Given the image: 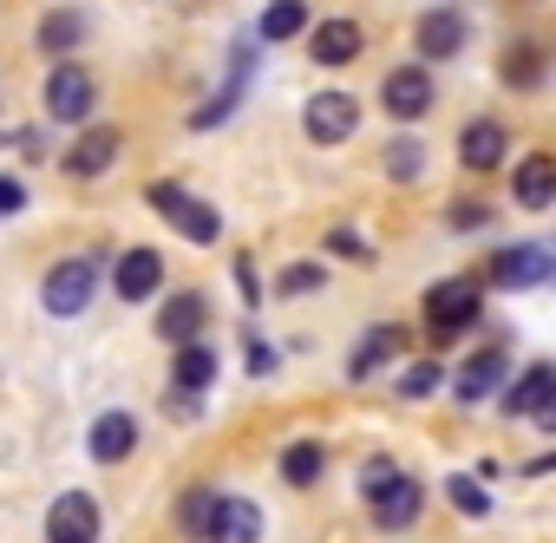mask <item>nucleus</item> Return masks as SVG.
<instances>
[{"label": "nucleus", "mask_w": 556, "mask_h": 543, "mask_svg": "<svg viewBox=\"0 0 556 543\" xmlns=\"http://www.w3.org/2000/svg\"><path fill=\"white\" fill-rule=\"evenodd\" d=\"M99 268H105V249L53 262V268H47V282H40V308H47L53 321L86 315V308H92V295H99Z\"/></svg>", "instance_id": "1"}, {"label": "nucleus", "mask_w": 556, "mask_h": 543, "mask_svg": "<svg viewBox=\"0 0 556 543\" xmlns=\"http://www.w3.org/2000/svg\"><path fill=\"white\" fill-rule=\"evenodd\" d=\"M478 315H484V295H478L471 276H452V282H432L426 289V341L432 348H452Z\"/></svg>", "instance_id": "2"}, {"label": "nucleus", "mask_w": 556, "mask_h": 543, "mask_svg": "<svg viewBox=\"0 0 556 543\" xmlns=\"http://www.w3.org/2000/svg\"><path fill=\"white\" fill-rule=\"evenodd\" d=\"M144 197H151V210H157V216H164V223H170V229H177L190 249H210V242H223V216H216L210 203H197L184 184H151Z\"/></svg>", "instance_id": "3"}, {"label": "nucleus", "mask_w": 556, "mask_h": 543, "mask_svg": "<svg viewBox=\"0 0 556 543\" xmlns=\"http://www.w3.org/2000/svg\"><path fill=\"white\" fill-rule=\"evenodd\" d=\"M92 105H99L92 73H79V66H53L47 73V118L53 125H92Z\"/></svg>", "instance_id": "4"}, {"label": "nucleus", "mask_w": 556, "mask_h": 543, "mask_svg": "<svg viewBox=\"0 0 556 543\" xmlns=\"http://www.w3.org/2000/svg\"><path fill=\"white\" fill-rule=\"evenodd\" d=\"M302 125H308V138H315V144H348V138L361 131V99H354V92H341V86H328V92H315V99H308Z\"/></svg>", "instance_id": "5"}, {"label": "nucleus", "mask_w": 556, "mask_h": 543, "mask_svg": "<svg viewBox=\"0 0 556 543\" xmlns=\"http://www.w3.org/2000/svg\"><path fill=\"white\" fill-rule=\"evenodd\" d=\"M432 73L426 66H393L387 79H380V105H387V118H400V125H419L426 112H432Z\"/></svg>", "instance_id": "6"}, {"label": "nucleus", "mask_w": 556, "mask_h": 543, "mask_svg": "<svg viewBox=\"0 0 556 543\" xmlns=\"http://www.w3.org/2000/svg\"><path fill=\"white\" fill-rule=\"evenodd\" d=\"M118 151H125V131H118V125H79V138H73L66 157H60V171H66V177H105V171L118 164Z\"/></svg>", "instance_id": "7"}, {"label": "nucleus", "mask_w": 556, "mask_h": 543, "mask_svg": "<svg viewBox=\"0 0 556 543\" xmlns=\"http://www.w3.org/2000/svg\"><path fill=\"white\" fill-rule=\"evenodd\" d=\"M491 282L497 289H536V282H556V255L543 242H510L491 255Z\"/></svg>", "instance_id": "8"}, {"label": "nucleus", "mask_w": 556, "mask_h": 543, "mask_svg": "<svg viewBox=\"0 0 556 543\" xmlns=\"http://www.w3.org/2000/svg\"><path fill=\"white\" fill-rule=\"evenodd\" d=\"M504 380H510V354H504V348H478V354L452 374V400H458V406H484L491 393H504Z\"/></svg>", "instance_id": "9"}, {"label": "nucleus", "mask_w": 556, "mask_h": 543, "mask_svg": "<svg viewBox=\"0 0 556 543\" xmlns=\"http://www.w3.org/2000/svg\"><path fill=\"white\" fill-rule=\"evenodd\" d=\"M47 543H99V497L92 491H60L47 504Z\"/></svg>", "instance_id": "10"}, {"label": "nucleus", "mask_w": 556, "mask_h": 543, "mask_svg": "<svg viewBox=\"0 0 556 543\" xmlns=\"http://www.w3.org/2000/svg\"><path fill=\"white\" fill-rule=\"evenodd\" d=\"M367 504H374V523H380V530H413L419 510H426V484L406 478V471H393L380 491H367Z\"/></svg>", "instance_id": "11"}, {"label": "nucleus", "mask_w": 556, "mask_h": 543, "mask_svg": "<svg viewBox=\"0 0 556 543\" xmlns=\"http://www.w3.org/2000/svg\"><path fill=\"white\" fill-rule=\"evenodd\" d=\"M112 289H118L125 302H151V295L164 289V255H157V249H144V242H138V249H125V255L112 262Z\"/></svg>", "instance_id": "12"}, {"label": "nucleus", "mask_w": 556, "mask_h": 543, "mask_svg": "<svg viewBox=\"0 0 556 543\" xmlns=\"http://www.w3.org/2000/svg\"><path fill=\"white\" fill-rule=\"evenodd\" d=\"M413 40H419V53H426V60H458V53H465V40H471V21H465L458 8H432V14H419Z\"/></svg>", "instance_id": "13"}, {"label": "nucleus", "mask_w": 556, "mask_h": 543, "mask_svg": "<svg viewBox=\"0 0 556 543\" xmlns=\"http://www.w3.org/2000/svg\"><path fill=\"white\" fill-rule=\"evenodd\" d=\"M361 47H367V27L348 21V14H334V21H321V27L308 34V60H315V66H354Z\"/></svg>", "instance_id": "14"}, {"label": "nucleus", "mask_w": 556, "mask_h": 543, "mask_svg": "<svg viewBox=\"0 0 556 543\" xmlns=\"http://www.w3.org/2000/svg\"><path fill=\"white\" fill-rule=\"evenodd\" d=\"M549 393H556V361H536V367H523V374L497 393V413H504V419H536Z\"/></svg>", "instance_id": "15"}, {"label": "nucleus", "mask_w": 556, "mask_h": 543, "mask_svg": "<svg viewBox=\"0 0 556 543\" xmlns=\"http://www.w3.org/2000/svg\"><path fill=\"white\" fill-rule=\"evenodd\" d=\"M504 151H510V131H504L497 118H471V125L458 131V164H465V171H478V177H484V171H497V164H504Z\"/></svg>", "instance_id": "16"}, {"label": "nucleus", "mask_w": 556, "mask_h": 543, "mask_svg": "<svg viewBox=\"0 0 556 543\" xmlns=\"http://www.w3.org/2000/svg\"><path fill=\"white\" fill-rule=\"evenodd\" d=\"M210 328V302H203V289H184V295H164V308H157V334L170 341V348H184V341H197Z\"/></svg>", "instance_id": "17"}, {"label": "nucleus", "mask_w": 556, "mask_h": 543, "mask_svg": "<svg viewBox=\"0 0 556 543\" xmlns=\"http://www.w3.org/2000/svg\"><path fill=\"white\" fill-rule=\"evenodd\" d=\"M510 203H517V210H549V203H556V157H549V151H530V157L510 171Z\"/></svg>", "instance_id": "18"}, {"label": "nucleus", "mask_w": 556, "mask_h": 543, "mask_svg": "<svg viewBox=\"0 0 556 543\" xmlns=\"http://www.w3.org/2000/svg\"><path fill=\"white\" fill-rule=\"evenodd\" d=\"M86 452H92L99 465H125V458L138 452V419H131V413H99L92 432H86Z\"/></svg>", "instance_id": "19"}, {"label": "nucleus", "mask_w": 556, "mask_h": 543, "mask_svg": "<svg viewBox=\"0 0 556 543\" xmlns=\"http://www.w3.org/2000/svg\"><path fill=\"white\" fill-rule=\"evenodd\" d=\"M406 341H413V334H406L400 321H380V328H367V334H361V348H354V361H348V380H367V374H380V367H387V361H393Z\"/></svg>", "instance_id": "20"}, {"label": "nucleus", "mask_w": 556, "mask_h": 543, "mask_svg": "<svg viewBox=\"0 0 556 543\" xmlns=\"http://www.w3.org/2000/svg\"><path fill=\"white\" fill-rule=\"evenodd\" d=\"M497 73H504V86H510V92H536V86L549 79V53H543L536 40H510V47H504V60H497Z\"/></svg>", "instance_id": "21"}, {"label": "nucleus", "mask_w": 556, "mask_h": 543, "mask_svg": "<svg viewBox=\"0 0 556 543\" xmlns=\"http://www.w3.org/2000/svg\"><path fill=\"white\" fill-rule=\"evenodd\" d=\"M275 471H282V484L308 491V484H321V471H328V445H321V439H289Z\"/></svg>", "instance_id": "22"}, {"label": "nucleus", "mask_w": 556, "mask_h": 543, "mask_svg": "<svg viewBox=\"0 0 556 543\" xmlns=\"http://www.w3.org/2000/svg\"><path fill=\"white\" fill-rule=\"evenodd\" d=\"M34 40H40V53L66 60V53H79V40H86V14H79V8H47Z\"/></svg>", "instance_id": "23"}, {"label": "nucleus", "mask_w": 556, "mask_h": 543, "mask_svg": "<svg viewBox=\"0 0 556 543\" xmlns=\"http://www.w3.org/2000/svg\"><path fill=\"white\" fill-rule=\"evenodd\" d=\"M170 387H184V393H210L216 387V354L203 348V334L170 354Z\"/></svg>", "instance_id": "24"}, {"label": "nucleus", "mask_w": 556, "mask_h": 543, "mask_svg": "<svg viewBox=\"0 0 556 543\" xmlns=\"http://www.w3.org/2000/svg\"><path fill=\"white\" fill-rule=\"evenodd\" d=\"M210 543H262V510H255L249 497H223V504H216Z\"/></svg>", "instance_id": "25"}, {"label": "nucleus", "mask_w": 556, "mask_h": 543, "mask_svg": "<svg viewBox=\"0 0 556 543\" xmlns=\"http://www.w3.org/2000/svg\"><path fill=\"white\" fill-rule=\"evenodd\" d=\"M295 34H308V0H268L255 21V40H295Z\"/></svg>", "instance_id": "26"}, {"label": "nucleus", "mask_w": 556, "mask_h": 543, "mask_svg": "<svg viewBox=\"0 0 556 543\" xmlns=\"http://www.w3.org/2000/svg\"><path fill=\"white\" fill-rule=\"evenodd\" d=\"M216 504H223V491L190 484V491L177 497V530H184V536H210V530H216Z\"/></svg>", "instance_id": "27"}, {"label": "nucleus", "mask_w": 556, "mask_h": 543, "mask_svg": "<svg viewBox=\"0 0 556 543\" xmlns=\"http://www.w3.org/2000/svg\"><path fill=\"white\" fill-rule=\"evenodd\" d=\"M445 497H452V510H458V517H491V491H484V478L452 471V478H445Z\"/></svg>", "instance_id": "28"}, {"label": "nucleus", "mask_w": 556, "mask_h": 543, "mask_svg": "<svg viewBox=\"0 0 556 543\" xmlns=\"http://www.w3.org/2000/svg\"><path fill=\"white\" fill-rule=\"evenodd\" d=\"M321 289H328V268L321 262H289L282 276H275V295H282V302L289 295H321Z\"/></svg>", "instance_id": "29"}, {"label": "nucleus", "mask_w": 556, "mask_h": 543, "mask_svg": "<svg viewBox=\"0 0 556 543\" xmlns=\"http://www.w3.org/2000/svg\"><path fill=\"white\" fill-rule=\"evenodd\" d=\"M419 171H426V151H419V138H393V144H387V177H393V184H413Z\"/></svg>", "instance_id": "30"}, {"label": "nucleus", "mask_w": 556, "mask_h": 543, "mask_svg": "<svg viewBox=\"0 0 556 543\" xmlns=\"http://www.w3.org/2000/svg\"><path fill=\"white\" fill-rule=\"evenodd\" d=\"M236 105H242V79H229V86H223L210 105H197V112H190V125H197V131H210V125H223Z\"/></svg>", "instance_id": "31"}, {"label": "nucleus", "mask_w": 556, "mask_h": 543, "mask_svg": "<svg viewBox=\"0 0 556 543\" xmlns=\"http://www.w3.org/2000/svg\"><path fill=\"white\" fill-rule=\"evenodd\" d=\"M439 387H445V367H439V361H419V367L400 374V400H426V393H439Z\"/></svg>", "instance_id": "32"}, {"label": "nucleus", "mask_w": 556, "mask_h": 543, "mask_svg": "<svg viewBox=\"0 0 556 543\" xmlns=\"http://www.w3.org/2000/svg\"><path fill=\"white\" fill-rule=\"evenodd\" d=\"M445 223H452V229H484V223H491V203H478V197H452V203H445Z\"/></svg>", "instance_id": "33"}, {"label": "nucleus", "mask_w": 556, "mask_h": 543, "mask_svg": "<svg viewBox=\"0 0 556 543\" xmlns=\"http://www.w3.org/2000/svg\"><path fill=\"white\" fill-rule=\"evenodd\" d=\"M321 249H328V255H348V262H374V242H367V236H354V229H328V236H321Z\"/></svg>", "instance_id": "34"}, {"label": "nucleus", "mask_w": 556, "mask_h": 543, "mask_svg": "<svg viewBox=\"0 0 556 543\" xmlns=\"http://www.w3.org/2000/svg\"><path fill=\"white\" fill-rule=\"evenodd\" d=\"M236 295H242V308H262V302H268L262 282H255V262H249V255H236Z\"/></svg>", "instance_id": "35"}, {"label": "nucleus", "mask_w": 556, "mask_h": 543, "mask_svg": "<svg viewBox=\"0 0 556 543\" xmlns=\"http://www.w3.org/2000/svg\"><path fill=\"white\" fill-rule=\"evenodd\" d=\"M21 210H27V177L0 171V216H21Z\"/></svg>", "instance_id": "36"}, {"label": "nucleus", "mask_w": 556, "mask_h": 543, "mask_svg": "<svg viewBox=\"0 0 556 543\" xmlns=\"http://www.w3.org/2000/svg\"><path fill=\"white\" fill-rule=\"evenodd\" d=\"M242 348H249V374H275V367H282V354H275V348H268L262 334H249Z\"/></svg>", "instance_id": "37"}, {"label": "nucleus", "mask_w": 556, "mask_h": 543, "mask_svg": "<svg viewBox=\"0 0 556 543\" xmlns=\"http://www.w3.org/2000/svg\"><path fill=\"white\" fill-rule=\"evenodd\" d=\"M387 478H393V458H367L361 465V491H380Z\"/></svg>", "instance_id": "38"}, {"label": "nucleus", "mask_w": 556, "mask_h": 543, "mask_svg": "<svg viewBox=\"0 0 556 543\" xmlns=\"http://www.w3.org/2000/svg\"><path fill=\"white\" fill-rule=\"evenodd\" d=\"M164 413H170V419H197V393H184V387H170V400H164Z\"/></svg>", "instance_id": "39"}, {"label": "nucleus", "mask_w": 556, "mask_h": 543, "mask_svg": "<svg viewBox=\"0 0 556 543\" xmlns=\"http://www.w3.org/2000/svg\"><path fill=\"white\" fill-rule=\"evenodd\" d=\"M536 426H543V432H549V439H556V393H549V400H543V413H536Z\"/></svg>", "instance_id": "40"}, {"label": "nucleus", "mask_w": 556, "mask_h": 543, "mask_svg": "<svg viewBox=\"0 0 556 543\" xmlns=\"http://www.w3.org/2000/svg\"><path fill=\"white\" fill-rule=\"evenodd\" d=\"M543 471H556V452H543V458H530V478H543Z\"/></svg>", "instance_id": "41"}]
</instances>
